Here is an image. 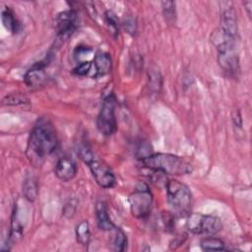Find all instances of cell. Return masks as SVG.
<instances>
[{"label": "cell", "mask_w": 252, "mask_h": 252, "mask_svg": "<svg viewBox=\"0 0 252 252\" xmlns=\"http://www.w3.org/2000/svg\"><path fill=\"white\" fill-rule=\"evenodd\" d=\"M46 80V73L44 71V64L39 62L33 65L27 71L24 77V81L27 86L31 88H36L43 85Z\"/></svg>", "instance_id": "obj_12"}, {"label": "cell", "mask_w": 252, "mask_h": 252, "mask_svg": "<svg viewBox=\"0 0 252 252\" xmlns=\"http://www.w3.org/2000/svg\"><path fill=\"white\" fill-rule=\"evenodd\" d=\"M3 104L6 105H19V104H25L29 102V98L22 94H13L6 95L3 100Z\"/></svg>", "instance_id": "obj_22"}, {"label": "cell", "mask_w": 252, "mask_h": 252, "mask_svg": "<svg viewBox=\"0 0 252 252\" xmlns=\"http://www.w3.org/2000/svg\"><path fill=\"white\" fill-rule=\"evenodd\" d=\"M161 8L165 22L168 24H173L176 18L175 3L173 1H162Z\"/></svg>", "instance_id": "obj_20"}, {"label": "cell", "mask_w": 252, "mask_h": 252, "mask_svg": "<svg viewBox=\"0 0 252 252\" xmlns=\"http://www.w3.org/2000/svg\"><path fill=\"white\" fill-rule=\"evenodd\" d=\"M92 70V62L83 61L80 62L73 70V73L78 76H87Z\"/></svg>", "instance_id": "obj_24"}, {"label": "cell", "mask_w": 252, "mask_h": 252, "mask_svg": "<svg viewBox=\"0 0 252 252\" xmlns=\"http://www.w3.org/2000/svg\"><path fill=\"white\" fill-rule=\"evenodd\" d=\"M187 229L194 234L215 235L220 231L222 223L218 217L199 213L188 214L186 220Z\"/></svg>", "instance_id": "obj_6"}, {"label": "cell", "mask_w": 252, "mask_h": 252, "mask_svg": "<svg viewBox=\"0 0 252 252\" xmlns=\"http://www.w3.org/2000/svg\"><path fill=\"white\" fill-rule=\"evenodd\" d=\"M78 155L85 163L88 164L95 182L101 188H111L115 184V176L110 168L102 161L97 159L87 146H81Z\"/></svg>", "instance_id": "obj_4"}, {"label": "cell", "mask_w": 252, "mask_h": 252, "mask_svg": "<svg viewBox=\"0 0 252 252\" xmlns=\"http://www.w3.org/2000/svg\"><path fill=\"white\" fill-rule=\"evenodd\" d=\"M227 4V3H226ZM220 32L228 38L236 40L238 35V26L236 13L232 6L227 4V6L221 8L220 13Z\"/></svg>", "instance_id": "obj_9"}, {"label": "cell", "mask_w": 252, "mask_h": 252, "mask_svg": "<svg viewBox=\"0 0 252 252\" xmlns=\"http://www.w3.org/2000/svg\"><path fill=\"white\" fill-rule=\"evenodd\" d=\"M244 6L246 7V9H247V11H248V15H249V17H250V15H251V13H250V7L252 6L251 1H247V2H245V3H244Z\"/></svg>", "instance_id": "obj_26"}, {"label": "cell", "mask_w": 252, "mask_h": 252, "mask_svg": "<svg viewBox=\"0 0 252 252\" xmlns=\"http://www.w3.org/2000/svg\"><path fill=\"white\" fill-rule=\"evenodd\" d=\"M54 172L58 179L67 182L75 177L77 173V165L71 158L63 157L57 160Z\"/></svg>", "instance_id": "obj_11"}, {"label": "cell", "mask_w": 252, "mask_h": 252, "mask_svg": "<svg viewBox=\"0 0 252 252\" xmlns=\"http://www.w3.org/2000/svg\"><path fill=\"white\" fill-rule=\"evenodd\" d=\"M201 247L204 250L220 251L224 250V243L220 238L213 237V235H210L209 237H206L201 241Z\"/></svg>", "instance_id": "obj_19"}, {"label": "cell", "mask_w": 252, "mask_h": 252, "mask_svg": "<svg viewBox=\"0 0 252 252\" xmlns=\"http://www.w3.org/2000/svg\"><path fill=\"white\" fill-rule=\"evenodd\" d=\"M18 207L16 206L13 215H12V221H11V228H10V236H9V242L14 243L17 242L23 235V223L20 220L19 213H18Z\"/></svg>", "instance_id": "obj_16"}, {"label": "cell", "mask_w": 252, "mask_h": 252, "mask_svg": "<svg viewBox=\"0 0 252 252\" xmlns=\"http://www.w3.org/2000/svg\"><path fill=\"white\" fill-rule=\"evenodd\" d=\"M105 18H106V23H107L109 29L111 30L113 34L116 35L119 31V24H118L116 15L111 11H107L105 14Z\"/></svg>", "instance_id": "obj_23"}, {"label": "cell", "mask_w": 252, "mask_h": 252, "mask_svg": "<svg viewBox=\"0 0 252 252\" xmlns=\"http://www.w3.org/2000/svg\"><path fill=\"white\" fill-rule=\"evenodd\" d=\"M131 214L138 219L146 218L153 206V194L145 183H140L128 198Z\"/></svg>", "instance_id": "obj_7"}, {"label": "cell", "mask_w": 252, "mask_h": 252, "mask_svg": "<svg viewBox=\"0 0 252 252\" xmlns=\"http://www.w3.org/2000/svg\"><path fill=\"white\" fill-rule=\"evenodd\" d=\"M1 20L3 23V26L6 30L9 32L16 33L19 32L20 24L13 12V10L9 7H4L1 11Z\"/></svg>", "instance_id": "obj_15"}, {"label": "cell", "mask_w": 252, "mask_h": 252, "mask_svg": "<svg viewBox=\"0 0 252 252\" xmlns=\"http://www.w3.org/2000/svg\"><path fill=\"white\" fill-rule=\"evenodd\" d=\"M142 162L146 167L152 170L172 175L189 174L193 170V167L190 164V162H188L183 158L172 154H153L144 157L142 158Z\"/></svg>", "instance_id": "obj_2"}, {"label": "cell", "mask_w": 252, "mask_h": 252, "mask_svg": "<svg viewBox=\"0 0 252 252\" xmlns=\"http://www.w3.org/2000/svg\"><path fill=\"white\" fill-rule=\"evenodd\" d=\"M77 241L82 245H88L91 239L90 224L87 220H82L76 227Z\"/></svg>", "instance_id": "obj_18"}, {"label": "cell", "mask_w": 252, "mask_h": 252, "mask_svg": "<svg viewBox=\"0 0 252 252\" xmlns=\"http://www.w3.org/2000/svg\"><path fill=\"white\" fill-rule=\"evenodd\" d=\"M95 218H96V222L98 227L101 230H112L115 228V225L111 221L106 206L103 202H97L95 205Z\"/></svg>", "instance_id": "obj_14"}, {"label": "cell", "mask_w": 252, "mask_h": 252, "mask_svg": "<svg viewBox=\"0 0 252 252\" xmlns=\"http://www.w3.org/2000/svg\"><path fill=\"white\" fill-rule=\"evenodd\" d=\"M112 61L110 55L103 51H98L94 57V77L104 76L111 71Z\"/></svg>", "instance_id": "obj_13"}, {"label": "cell", "mask_w": 252, "mask_h": 252, "mask_svg": "<svg viewBox=\"0 0 252 252\" xmlns=\"http://www.w3.org/2000/svg\"><path fill=\"white\" fill-rule=\"evenodd\" d=\"M212 40L218 49L220 66L229 75L235 76L239 71V60L234 47L235 40L226 37L221 32H215Z\"/></svg>", "instance_id": "obj_3"}, {"label": "cell", "mask_w": 252, "mask_h": 252, "mask_svg": "<svg viewBox=\"0 0 252 252\" xmlns=\"http://www.w3.org/2000/svg\"><path fill=\"white\" fill-rule=\"evenodd\" d=\"M58 140L55 129L49 119L41 117L33 125L27 146V157L34 166H40L45 158L57 148Z\"/></svg>", "instance_id": "obj_1"}, {"label": "cell", "mask_w": 252, "mask_h": 252, "mask_svg": "<svg viewBox=\"0 0 252 252\" xmlns=\"http://www.w3.org/2000/svg\"><path fill=\"white\" fill-rule=\"evenodd\" d=\"M127 244V237L125 232L119 228V227H115V233H114V238L112 241V245H113V249L115 251H124L125 247Z\"/></svg>", "instance_id": "obj_21"}, {"label": "cell", "mask_w": 252, "mask_h": 252, "mask_svg": "<svg viewBox=\"0 0 252 252\" xmlns=\"http://www.w3.org/2000/svg\"><path fill=\"white\" fill-rule=\"evenodd\" d=\"M115 106L116 99L114 94H107L102 100L101 107L96 118V127L104 136H110L116 131L117 124L115 117Z\"/></svg>", "instance_id": "obj_8"}, {"label": "cell", "mask_w": 252, "mask_h": 252, "mask_svg": "<svg viewBox=\"0 0 252 252\" xmlns=\"http://www.w3.org/2000/svg\"><path fill=\"white\" fill-rule=\"evenodd\" d=\"M23 193L25 198L30 202L34 201V199L36 198L37 184L33 176H27L25 178V181L23 184Z\"/></svg>", "instance_id": "obj_17"}, {"label": "cell", "mask_w": 252, "mask_h": 252, "mask_svg": "<svg viewBox=\"0 0 252 252\" xmlns=\"http://www.w3.org/2000/svg\"><path fill=\"white\" fill-rule=\"evenodd\" d=\"M232 119H233L234 124H235L237 127H241V125H242V119H241V116H240L239 111H234V112H233Z\"/></svg>", "instance_id": "obj_25"}, {"label": "cell", "mask_w": 252, "mask_h": 252, "mask_svg": "<svg viewBox=\"0 0 252 252\" xmlns=\"http://www.w3.org/2000/svg\"><path fill=\"white\" fill-rule=\"evenodd\" d=\"M167 201L171 208L180 215H188L192 205V194L182 182L171 179L166 184Z\"/></svg>", "instance_id": "obj_5"}, {"label": "cell", "mask_w": 252, "mask_h": 252, "mask_svg": "<svg viewBox=\"0 0 252 252\" xmlns=\"http://www.w3.org/2000/svg\"><path fill=\"white\" fill-rule=\"evenodd\" d=\"M77 28V14L73 10H66L57 15L56 29L58 35L67 37Z\"/></svg>", "instance_id": "obj_10"}]
</instances>
